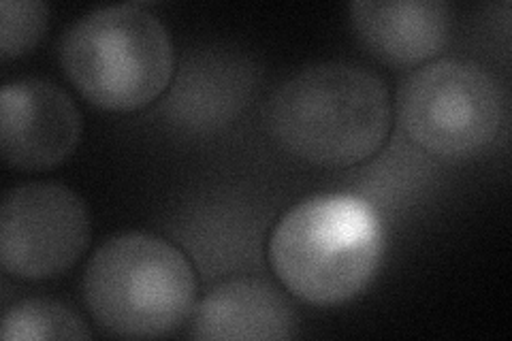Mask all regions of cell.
Returning a JSON list of instances; mask_svg holds the SVG:
<instances>
[{
  "instance_id": "1",
  "label": "cell",
  "mask_w": 512,
  "mask_h": 341,
  "mask_svg": "<svg viewBox=\"0 0 512 341\" xmlns=\"http://www.w3.org/2000/svg\"><path fill=\"white\" fill-rule=\"evenodd\" d=\"M384 81L355 62H318L284 79L267 105L282 150L316 167L344 169L380 150L391 128Z\"/></svg>"
},
{
  "instance_id": "2",
  "label": "cell",
  "mask_w": 512,
  "mask_h": 341,
  "mask_svg": "<svg viewBox=\"0 0 512 341\" xmlns=\"http://www.w3.org/2000/svg\"><path fill=\"white\" fill-rule=\"evenodd\" d=\"M384 233L376 209L355 194H316L291 207L269 239V265L293 297L340 305L372 284Z\"/></svg>"
},
{
  "instance_id": "3",
  "label": "cell",
  "mask_w": 512,
  "mask_h": 341,
  "mask_svg": "<svg viewBox=\"0 0 512 341\" xmlns=\"http://www.w3.org/2000/svg\"><path fill=\"white\" fill-rule=\"evenodd\" d=\"M92 320L118 337H163L195 312L197 275L169 241L122 233L92 254L82 280Z\"/></svg>"
},
{
  "instance_id": "4",
  "label": "cell",
  "mask_w": 512,
  "mask_h": 341,
  "mask_svg": "<svg viewBox=\"0 0 512 341\" xmlns=\"http://www.w3.org/2000/svg\"><path fill=\"white\" fill-rule=\"evenodd\" d=\"M60 64L75 90L105 111L148 107L169 86L173 41L143 5H111L82 15L60 43Z\"/></svg>"
},
{
  "instance_id": "5",
  "label": "cell",
  "mask_w": 512,
  "mask_h": 341,
  "mask_svg": "<svg viewBox=\"0 0 512 341\" xmlns=\"http://www.w3.org/2000/svg\"><path fill=\"white\" fill-rule=\"evenodd\" d=\"M395 116L404 135L425 152L466 158L498 137L506 118L500 81L470 60H436L397 88Z\"/></svg>"
},
{
  "instance_id": "6",
  "label": "cell",
  "mask_w": 512,
  "mask_h": 341,
  "mask_svg": "<svg viewBox=\"0 0 512 341\" xmlns=\"http://www.w3.org/2000/svg\"><path fill=\"white\" fill-rule=\"evenodd\" d=\"M90 243V211L79 194L56 182L11 188L0 205V263L18 280L41 282L67 273Z\"/></svg>"
},
{
  "instance_id": "7",
  "label": "cell",
  "mask_w": 512,
  "mask_h": 341,
  "mask_svg": "<svg viewBox=\"0 0 512 341\" xmlns=\"http://www.w3.org/2000/svg\"><path fill=\"white\" fill-rule=\"evenodd\" d=\"M82 116L71 96L41 77L7 81L0 92V152L20 171L58 167L77 148Z\"/></svg>"
},
{
  "instance_id": "8",
  "label": "cell",
  "mask_w": 512,
  "mask_h": 341,
  "mask_svg": "<svg viewBox=\"0 0 512 341\" xmlns=\"http://www.w3.org/2000/svg\"><path fill=\"white\" fill-rule=\"evenodd\" d=\"M350 20L376 58L414 67L438 56L453 32V7L442 0H357Z\"/></svg>"
},
{
  "instance_id": "9",
  "label": "cell",
  "mask_w": 512,
  "mask_h": 341,
  "mask_svg": "<svg viewBox=\"0 0 512 341\" xmlns=\"http://www.w3.org/2000/svg\"><path fill=\"white\" fill-rule=\"evenodd\" d=\"M297 312L278 288L263 280L222 282L192 312V337L207 341L291 339Z\"/></svg>"
},
{
  "instance_id": "10",
  "label": "cell",
  "mask_w": 512,
  "mask_h": 341,
  "mask_svg": "<svg viewBox=\"0 0 512 341\" xmlns=\"http://www.w3.org/2000/svg\"><path fill=\"white\" fill-rule=\"evenodd\" d=\"M5 341L90 339L86 322L71 307L54 299H24L5 312L0 322Z\"/></svg>"
},
{
  "instance_id": "11",
  "label": "cell",
  "mask_w": 512,
  "mask_h": 341,
  "mask_svg": "<svg viewBox=\"0 0 512 341\" xmlns=\"http://www.w3.org/2000/svg\"><path fill=\"white\" fill-rule=\"evenodd\" d=\"M47 26V5L41 0L0 3V56L18 58L35 47Z\"/></svg>"
}]
</instances>
